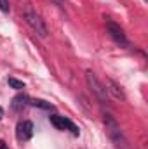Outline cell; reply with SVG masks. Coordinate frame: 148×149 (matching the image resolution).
Wrapping results in <instances>:
<instances>
[{"label":"cell","mask_w":148,"mask_h":149,"mask_svg":"<svg viewBox=\"0 0 148 149\" xmlns=\"http://www.w3.org/2000/svg\"><path fill=\"white\" fill-rule=\"evenodd\" d=\"M18 2H19V9H21V14H23L25 21H26V24H28L40 38H47L49 30H47L44 19L40 17V14L35 10L32 0H18Z\"/></svg>","instance_id":"obj_1"},{"label":"cell","mask_w":148,"mask_h":149,"mask_svg":"<svg viewBox=\"0 0 148 149\" xmlns=\"http://www.w3.org/2000/svg\"><path fill=\"white\" fill-rule=\"evenodd\" d=\"M103 121H105V127H106L108 137L111 139V142L115 144V148L127 149V139H125L124 132L120 130V127H118L117 120L111 116L110 113H105V114H103Z\"/></svg>","instance_id":"obj_2"},{"label":"cell","mask_w":148,"mask_h":149,"mask_svg":"<svg viewBox=\"0 0 148 149\" xmlns=\"http://www.w3.org/2000/svg\"><path fill=\"white\" fill-rule=\"evenodd\" d=\"M85 80H87V85H89L91 92L96 95V99L101 104H106L108 102V92H106V87L98 80V76L92 73V71H87L85 73Z\"/></svg>","instance_id":"obj_3"},{"label":"cell","mask_w":148,"mask_h":149,"mask_svg":"<svg viewBox=\"0 0 148 149\" xmlns=\"http://www.w3.org/2000/svg\"><path fill=\"white\" fill-rule=\"evenodd\" d=\"M106 21V31H108V35L111 37V40L115 42V43H118V45H122V47H127L129 45V42H127V37H125V33H124V30L120 28V24H117L115 21H111L110 17H105Z\"/></svg>","instance_id":"obj_4"},{"label":"cell","mask_w":148,"mask_h":149,"mask_svg":"<svg viewBox=\"0 0 148 149\" xmlns=\"http://www.w3.org/2000/svg\"><path fill=\"white\" fill-rule=\"evenodd\" d=\"M49 121H51V125H54V127H56L58 130H61V132H65V130H70L75 137H78V135H80V130H78V127L75 125L72 120H68V118H65V116L51 114V116H49Z\"/></svg>","instance_id":"obj_5"},{"label":"cell","mask_w":148,"mask_h":149,"mask_svg":"<svg viewBox=\"0 0 148 149\" xmlns=\"http://www.w3.org/2000/svg\"><path fill=\"white\" fill-rule=\"evenodd\" d=\"M16 137H18L19 142H26V141H30V139L33 137V123L28 121V120L19 121L18 127H16Z\"/></svg>","instance_id":"obj_6"},{"label":"cell","mask_w":148,"mask_h":149,"mask_svg":"<svg viewBox=\"0 0 148 149\" xmlns=\"http://www.w3.org/2000/svg\"><path fill=\"white\" fill-rule=\"evenodd\" d=\"M30 99L25 95V94H19V95H16L14 99H12V102H11V108H12V111H16V113H21L30 102H28Z\"/></svg>","instance_id":"obj_7"},{"label":"cell","mask_w":148,"mask_h":149,"mask_svg":"<svg viewBox=\"0 0 148 149\" xmlns=\"http://www.w3.org/2000/svg\"><path fill=\"white\" fill-rule=\"evenodd\" d=\"M106 92H108V94H113V97H115V99H120V101H124V99H125L124 92L120 90V87H118L113 80H106Z\"/></svg>","instance_id":"obj_8"},{"label":"cell","mask_w":148,"mask_h":149,"mask_svg":"<svg viewBox=\"0 0 148 149\" xmlns=\"http://www.w3.org/2000/svg\"><path fill=\"white\" fill-rule=\"evenodd\" d=\"M30 104L35 106V108H40V109H47V111H52V109H54V106H52L51 102H45V101H42V99H33Z\"/></svg>","instance_id":"obj_9"},{"label":"cell","mask_w":148,"mask_h":149,"mask_svg":"<svg viewBox=\"0 0 148 149\" xmlns=\"http://www.w3.org/2000/svg\"><path fill=\"white\" fill-rule=\"evenodd\" d=\"M9 81V85L12 87V88H16V90H23L26 85H25V81H21V80H16V78H9L7 80Z\"/></svg>","instance_id":"obj_10"},{"label":"cell","mask_w":148,"mask_h":149,"mask_svg":"<svg viewBox=\"0 0 148 149\" xmlns=\"http://www.w3.org/2000/svg\"><path fill=\"white\" fill-rule=\"evenodd\" d=\"M0 10H2V12H5V14H7V12L11 10V5H9V0H0Z\"/></svg>","instance_id":"obj_11"},{"label":"cell","mask_w":148,"mask_h":149,"mask_svg":"<svg viewBox=\"0 0 148 149\" xmlns=\"http://www.w3.org/2000/svg\"><path fill=\"white\" fill-rule=\"evenodd\" d=\"M0 149H9V148H7V144H5L4 141H0Z\"/></svg>","instance_id":"obj_12"},{"label":"cell","mask_w":148,"mask_h":149,"mask_svg":"<svg viewBox=\"0 0 148 149\" xmlns=\"http://www.w3.org/2000/svg\"><path fill=\"white\" fill-rule=\"evenodd\" d=\"M4 118V109H2V106H0V120Z\"/></svg>","instance_id":"obj_13"}]
</instances>
